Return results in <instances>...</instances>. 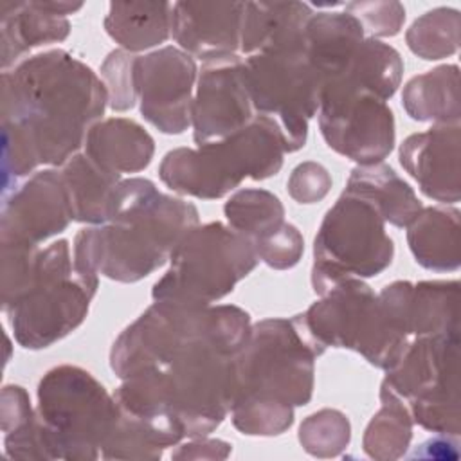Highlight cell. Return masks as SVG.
I'll list each match as a JSON object with an SVG mask.
<instances>
[{"label":"cell","mask_w":461,"mask_h":461,"mask_svg":"<svg viewBox=\"0 0 461 461\" xmlns=\"http://www.w3.org/2000/svg\"><path fill=\"white\" fill-rule=\"evenodd\" d=\"M95 292L76 274L67 240L40 249L32 288L5 313L14 340L25 349H43L83 324Z\"/></svg>","instance_id":"cell-11"},{"label":"cell","mask_w":461,"mask_h":461,"mask_svg":"<svg viewBox=\"0 0 461 461\" xmlns=\"http://www.w3.org/2000/svg\"><path fill=\"white\" fill-rule=\"evenodd\" d=\"M402 106L411 119L420 122H459V67L439 65L411 77L402 92Z\"/></svg>","instance_id":"cell-26"},{"label":"cell","mask_w":461,"mask_h":461,"mask_svg":"<svg viewBox=\"0 0 461 461\" xmlns=\"http://www.w3.org/2000/svg\"><path fill=\"white\" fill-rule=\"evenodd\" d=\"M313 11L303 2H245L240 50L245 56L304 40Z\"/></svg>","instance_id":"cell-20"},{"label":"cell","mask_w":461,"mask_h":461,"mask_svg":"<svg viewBox=\"0 0 461 461\" xmlns=\"http://www.w3.org/2000/svg\"><path fill=\"white\" fill-rule=\"evenodd\" d=\"M227 223L252 243L285 221L281 200L265 189L236 191L223 205Z\"/></svg>","instance_id":"cell-32"},{"label":"cell","mask_w":461,"mask_h":461,"mask_svg":"<svg viewBox=\"0 0 461 461\" xmlns=\"http://www.w3.org/2000/svg\"><path fill=\"white\" fill-rule=\"evenodd\" d=\"M85 153L101 167L117 175L139 173L149 166L155 140L139 122L112 117L92 126L85 140Z\"/></svg>","instance_id":"cell-21"},{"label":"cell","mask_w":461,"mask_h":461,"mask_svg":"<svg viewBox=\"0 0 461 461\" xmlns=\"http://www.w3.org/2000/svg\"><path fill=\"white\" fill-rule=\"evenodd\" d=\"M169 2H112L104 16V31L128 52L164 43L171 36Z\"/></svg>","instance_id":"cell-27"},{"label":"cell","mask_w":461,"mask_h":461,"mask_svg":"<svg viewBox=\"0 0 461 461\" xmlns=\"http://www.w3.org/2000/svg\"><path fill=\"white\" fill-rule=\"evenodd\" d=\"M198 223L191 202L160 193L148 178L121 180L106 223L97 225L101 274L119 283L148 277Z\"/></svg>","instance_id":"cell-2"},{"label":"cell","mask_w":461,"mask_h":461,"mask_svg":"<svg viewBox=\"0 0 461 461\" xmlns=\"http://www.w3.org/2000/svg\"><path fill=\"white\" fill-rule=\"evenodd\" d=\"M321 355L292 319L270 317L256 322L234 355V403L306 405L313 394L315 360Z\"/></svg>","instance_id":"cell-5"},{"label":"cell","mask_w":461,"mask_h":461,"mask_svg":"<svg viewBox=\"0 0 461 461\" xmlns=\"http://www.w3.org/2000/svg\"><path fill=\"white\" fill-rule=\"evenodd\" d=\"M196 77L193 56L178 47L137 56L135 88L140 115L162 133H184L191 126Z\"/></svg>","instance_id":"cell-14"},{"label":"cell","mask_w":461,"mask_h":461,"mask_svg":"<svg viewBox=\"0 0 461 461\" xmlns=\"http://www.w3.org/2000/svg\"><path fill=\"white\" fill-rule=\"evenodd\" d=\"M344 11L353 14L366 38H389L396 36L405 22V7L396 0H375V2H349L344 4Z\"/></svg>","instance_id":"cell-37"},{"label":"cell","mask_w":461,"mask_h":461,"mask_svg":"<svg viewBox=\"0 0 461 461\" xmlns=\"http://www.w3.org/2000/svg\"><path fill=\"white\" fill-rule=\"evenodd\" d=\"M230 443L221 439L193 438L171 452L173 459H225L230 454Z\"/></svg>","instance_id":"cell-40"},{"label":"cell","mask_w":461,"mask_h":461,"mask_svg":"<svg viewBox=\"0 0 461 461\" xmlns=\"http://www.w3.org/2000/svg\"><path fill=\"white\" fill-rule=\"evenodd\" d=\"M99 76L63 49L2 72V193L40 166H63L104 115Z\"/></svg>","instance_id":"cell-1"},{"label":"cell","mask_w":461,"mask_h":461,"mask_svg":"<svg viewBox=\"0 0 461 461\" xmlns=\"http://www.w3.org/2000/svg\"><path fill=\"white\" fill-rule=\"evenodd\" d=\"M61 176L68 194L72 221L106 223L113 193L122 180L121 175L101 167L85 151H79L61 166Z\"/></svg>","instance_id":"cell-25"},{"label":"cell","mask_w":461,"mask_h":461,"mask_svg":"<svg viewBox=\"0 0 461 461\" xmlns=\"http://www.w3.org/2000/svg\"><path fill=\"white\" fill-rule=\"evenodd\" d=\"M351 439V425L344 412L321 409L303 420L299 427L301 447L315 457L340 456Z\"/></svg>","instance_id":"cell-33"},{"label":"cell","mask_w":461,"mask_h":461,"mask_svg":"<svg viewBox=\"0 0 461 461\" xmlns=\"http://www.w3.org/2000/svg\"><path fill=\"white\" fill-rule=\"evenodd\" d=\"M254 117L243 59L238 54H225L203 61L191 112L194 142L200 146L221 140L245 128Z\"/></svg>","instance_id":"cell-15"},{"label":"cell","mask_w":461,"mask_h":461,"mask_svg":"<svg viewBox=\"0 0 461 461\" xmlns=\"http://www.w3.org/2000/svg\"><path fill=\"white\" fill-rule=\"evenodd\" d=\"M382 409L371 418L364 432V450L378 461L400 459L412 439V420L407 409L391 394L380 391Z\"/></svg>","instance_id":"cell-30"},{"label":"cell","mask_w":461,"mask_h":461,"mask_svg":"<svg viewBox=\"0 0 461 461\" xmlns=\"http://www.w3.org/2000/svg\"><path fill=\"white\" fill-rule=\"evenodd\" d=\"M364 40V29L353 14L346 11L313 13L306 25L304 47L324 86L344 70Z\"/></svg>","instance_id":"cell-23"},{"label":"cell","mask_w":461,"mask_h":461,"mask_svg":"<svg viewBox=\"0 0 461 461\" xmlns=\"http://www.w3.org/2000/svg\"><path fill=\"white\" fill-rule=\"evenodd\" d=\"M232 425L247 436H279L294 423V407L238 402L230 409Z\"/></svg>","instance_id":"cell-34"},{"label":"cell","mask_w":461,"mask_h":461,"mask_svg":"<svg viewBox=\"0 0 461 461\" xmlns=\"http://www.w3.org/2000/svg\"><path fill=\"white\" fill-rule=\"evenodd\" d=\"M459 283L420 281L412 283L409 299L411 337H434L459 333Z\"/></svg>","instance_id":"cell-29"},{"label":"cell","mask_w":461,"mask_h":461,"mask_svg":"<svg viewBox=\"0 0 461 461\" xmlns=\"http://www.w3.org/2000/svg\"><path fill=\"white\" fill-rule=\"evenodd\" d=\"M414 425L459 436V333L412 339L380 385Z\"/></svg>","instance_id":"cell-9"},{"label":"cell","mask_w":461,"mask_h":461,"mask_svg":"<svg viewBox=\"0 0 461 461\" xmlns=\"http://www.w3.org/2000/svg\"><path fill=\"white\" fill-rule=\"evenodd\" d=\"M285 153L279 124L256 113L245 128L221 140L167 151L158 166V176L173 193L216 200L245 178L265 180L277 175Z\"/></svg>","instance_id":"cell-3"},{"label":"cell","mask_w":461,"mask_h":461,"mask_svg":"<svg viewBox=\"0 0 461 461\" xmlns=\"http://www.w3.org/2000/svg\"><path fill=\"white\" fill-rule=\"evenodd\" d=\"M457 436L436 434L434 438L423 441L409 454V457H432V459H457L459 456Z\"/></svg>","instance_id":"cell-41"},{"label":"cell","mask_w":461,"mask_h":461,"mask_svg":"<svg viewBox=\"0 0 461 461\" xmlns=\"http://www.w3.org/2000/svg\"><path fill=\"white\" fill-rule=\"evenodd\" d=\"M254 243L221 221L193 227L175 247L167 272L153 285V301L209 306L258 265Z\"/></svg>","instance_id":"cell-6"},{"label":"cell","mask_w":461,"mask_h":461,"mask_svg":"<svg viewBox=\"0 0 461 461\" xmlns=\"http://www.w3.org/2000/svg\"><path fill=\"white\" fill-rule=\"evenodd\" d=\"M461 212L450 205L423 207L405 227L418 265L434 272H454L461 265Z\"/></svg>","instance_id":"cell-22"},{"label":"cell","mask_w":461,"mask_h":461,"mask_svg":"<svg viewBox=\"0 0 461 461\" xmlns=\"http://www.w3.org/2000/svg\"><path fill=\"white\" fill-rule=\"evenodd\" d=\"M245 2H175L171 36L178 49L203 61L236 54Z\"/></svg>","instance_id":"cell-18"},{"label":"cell","mask_w":461,"mask_h":461,"mask_svg":"<svg viewBox=\"0 0 461 461\" xmlns=\"http://www.w3.org/2000/svg\"><path fill=\"white\" fill-rule=\"evenodd\" d=\"M72 221L61 169L34 171L22 185L4 194L0 245L38 247Z\"/></svg>","instance_id":"cell-16"},{"label":"cell","mask_w":461,"mask_h":461,"mask_svg":"<svg viewBox=\"0 0 461 461\" xmlns=\"http://www.w3.org/2000/svg\"><path fill=\"white\" fill-rule=\"evenodd\" d=\"M250 315L234 304L194 306L155 301L113 342L110 367L128 378L166 357L175 348L202 337H221L245 344Z\"/></svg>","instance_id":"cell-7"},{"label":"cell","mask_w":461,"mask_h":461,"mask_svg":"<svg viewBox=\"0 0 461 461\" xmlns=\"http://www.w3.org/2000/svg\"><path fill=\"white\" fill-rule=\"evenodd\" d=\"M70 22L49 9L47 0L0 2L2 68L7 70L31 49L67 40Z\"/></svg>","instance_id":"cell-19"},{"label":"cell","mask_w":461,"mask_h":461,"mask_svg":"<svg viewBox=\"0 0 461 461\" xmlns=\"http://www.w3.org/2000/svg\"><path fill=\"white\" fill-rule=\"evenodd\" d=\"M286 189L297 203H317L330 193L331 175L319 162H301L292 169Z\"/></svg>","instance_id":"cell-38"},{"label":"cell","mask_w":461,"mask_h":461,"mask_svg":"<svg viewBox=\"0 0 461 461\" xmlns=\"http://www.w3.org/2000/svg\"><path fill=\"white\" fill-rule=\"evenodd\" d=\"M36 416L52 459L86 461L101 456L121 409L86 369L63 364L41 376Z\"/></svg>","instance_id":"cell-4"},{"label":"cell","mask_w":461,"mask_h":461,"mask_svg":"<svg viewBox=\"0 0 461 461\" xmlns=\"http://www.w3.org/2000/svg\"><path fill=\"white\" fill-rule=\"evenodd\" d=\"M292 321L321 353L353 349L369 362L378 330V294L362 279H346Z\"/></svg>","instance_id":"cell-13"},{"label":"cell","mask_w":461,"mask_h":461,"mask_svg":"<svg viewBox=\"0 0 461 461\" xmlns=\"http://www.w3.org/2000/svg\"><path fill=\"white\" fill-rule=\"evenodd\" d=\"M258 259L276 270H288L299 263L304 252V240L299 229L283 221L274 230L254 241Z\"/></svg>","instance_id":"cell-36"},{"label":"cell","mask_w":461,"mask_h":461,"mask_svg":"<svg viewBox=\"0 0 461 461\" xmlns=\"http://www.w3.org/2000/svg\"><path fill=\"white\" fill-rule=\"evenodd\" d=\"M319 128L333 151L360 166L382 162L396 140L393 110L367 92L322 94Z\"/></svg>","instance_id":"cell-12"},{"label":"cell","mask_w":461,"mask_h":461,"mask_svg":"<svg viewBox=\"0 0 461 461\" xmlns=\"http://www.w3.org/2000/svg\"><path fill=\"white\" fill-rule=\"evenodd\" d=\"M346 189L373 202L385 223L389 221L398 229L407 227L423 209L414 189L384 162L357 166L349 173Z\"/></svg>","instance_id":"cell-28"},{"label":"cell","mask_w":461,"mask_h":461,"mask_svg":"<svg viewBox=\"0 0 461 461\" xmlns=\"http://www.w3.org/2000/svg\"><path fill=\"white\" fill-rule=\"evenodd\" d=\"M135 61L137 56L124 49L112 50L103 65L101 77L106 86L108 104L113 112H126L137 103L135 88Z\"/></svg>","instance_id":"cell-35"},{"label":"cell","mask_w":461,"mask_h":461,"mask_svg":"<svg viewBox=\"0 0 461 461\" xmlns=\"http://www.w3.org/2000/svg\"><path fill=\"white\" fill-rule=\"evenodd\" d=\"M402 76L403 61L400 52L380 40L366 38L344 70L326 83L322 94L367 92L387 101L398 90Z\"/></svg>","instance_id":"cell-24"},{"label":"cell","mask_w":461,"mask_h":461,"mask_svg":"<svg viewBox=\"0 0 461 461\" xmlns=\"http://www.w3.org/2000/svg\"><path fill=\"white\" fill-rule=\"evenodd\" d=\"M393 258L394 243L376 205L344 189L326 211L313 241V292L324 295L346 279L375 277Z\"/></svg>","instance_id":"cell-8"},{"label":"cell","mask_w":461,"mask_h":461,"mask_svg":"<svg viewBox=\"0 0 461 461\" xmlns=\"http://www.w3.org/2000/svg\"><path fill=\"white\" fill-rule=\"evenodd\" d=\"M34 416L31 398L22 385H5L2 389V430L7 434Z\"/></svg>","instance_id":"cell-39"},{"label":"cell","mask_w":461,"mask_h":461,"mask_svg":"<svg viewBox=\"0 0 461 461\" xmlns=\"http://www.w3.org/2000/svg\"><path fill=\"white\" fill-rule=\"evenodd\" d=\"M461 126L432 124L427 131L409 135L400 146V164L418 182L420 191L441 203H456L459 180Z\"/></svg>","instance_id":"cell-17"},{"label":"cell","mask_w":461,"mask_h":461,"mask_svg":"<svg viewBox=\"0 0 461 461\" xmlns=\"http://www.w3.org/2000/svg\"><path fill=\"white\" fill-rule=\"evenodd\" d=\"M461 14L454 7H436L418 16L405 32L407 47L421 59L436 61L459 49Z\"/></svg>","instance_id":"cell-31"},{"label":"cell","mask_w":461,"mask_h":461,"mask_svg":"<svg viewBox=\"0 0 461 461\" xmlns=\"http://www.w3.org/2000/svg\"><path fill=\"white\" fill-rule=\"evenodd\" d=\"M243 72L256 113L279 124L286 153L301 149L324 88L306 54L304 40L247 56Z\"/></svg>","instance_id":"cell-10"}]
</instances>
